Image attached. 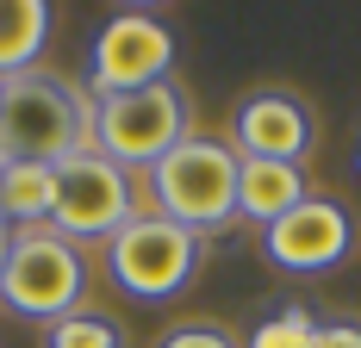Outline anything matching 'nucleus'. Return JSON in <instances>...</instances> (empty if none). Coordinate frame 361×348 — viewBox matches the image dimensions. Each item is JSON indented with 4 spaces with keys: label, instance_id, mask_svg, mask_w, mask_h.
<instances>
[{
    "label": "nucleus",
    "instance_id": "f257e3e1",
    "mask_svg": "<svg viewBox=\"0 0 361 348\" xmlns=\"http://www.w3.org/2000/svg\"><path fill=\"white\" fill-rule=\"evenodd\" d=\"M75 149H94V100L50 69H25L0 81V168L37 162L56 168Z\"/></svg>",
    "mask_w": 361,
    "mask_h": 348
},
{
    "label": "nucleus",
    "instance_id": "f03ea898",
    "mask_svg": "<svg viewBox=\"0 0 361 348\" xmlns=\"http://www.w3.org/2000/svg\"><path fill=\"white\" fill-rule=\"evenodd\" d=\"M237 162H243V156H237L231 143L187 131V137L149 168L156 211L175 218L180 230H193V237L224 230V224L237 218Z\"/></svg>",
    "mask_w": 361,
    "mask_h": 348
},
{
    "label": "nucleus",
    "instance_id": "7ed1b4c3",
    "mask_svg": "<svg viewBox=\"0 0 361 348\" xmlns=\"http://www.w3.org/2000/svg\"><path fill=\"white\" fill-rule=\"evenodd\" d=\"M81 292H87V261L69 237H56L50 224L44 230H13L6 268H0V305L6 311L56 323V317L81 311Z\"/></svg>",
    "mask_w": 361,
    "mask_h": 348
},
{
    "label": "nucleus",
    "instance_id": "20e7f679",
    "mask_svg": "<svg viewBox=\"0 0 361 348\" xmlns=\"http://www.w3.org/2000/svg\"><path fill=\"white\" fill-rule=\"evenodd\" d=\"M137 218V174L118 168L100 149H75L69 162H56V206H50V230L69 243H100L118 237Z\"/></svg>",
    "mask_w": 361,
    "mask_h": 348
},
{
    "label": "nucleus",
    "instance_id": "39448f33",
    "mask_svg": "<svg viewBox=\"0 0 361 348\" xmlns=\"http://www.w3.org/2000/svg\"><path fill=\"white\" fill-rule=\"evenodd\" d=\"M180 137H187V106L169 81L137 87V94H112L94 106V149L131 174H149Z\"/></svg>",
    "mask_w": 361,
    "mask_h": 348
},
{
    "label": "nucleus",
    "instance_id": "423d86ee",
    "mask_svg": "<svg viewBox=\"0 0 361 348\" xmlns=\"http://www.w3.org/2000/svg\"><path fill=\"white\" fill-rule=\"evenodd\" d=\"M193 261H200V237L193 230H180L175 218H162V211H149V218H131L106 249V268L112 280L131 292V299H169L187 286L193 274Z\"/></svg>",
    "mask_w": 361,
    "mask_h": 348
},
{
    "label": "nucleus",
    "instance_id": "0eeeda50",
    "mask_svg": "<svg viewBox=\"0 0 361 348\" xmlns=\"http://www.w3.org/2000/svg\"><path fill=\"white\" fill-rule=\"evenodd\" d=\"M175 69V37L162 19L149 13H112L100 37H94V63H87V81L94 94L112 100V94H137V87H156Z\"/></svg>",
    "mask_w": 361,
    "mask_h": 348
},
{
    "label": "nucleus",
    "instance_id": "6e6552de",
    "mask_svg": "<svg viewBox=\"0 0 361 348\" xmlns=\"http://www.w3.org/2000/svg\"><path fill=\"white\" fill-rule=\"evenodd\" d=\"M349 243H355V230H349V211L336 199H299L287 218L268 224V255L293 274H318L330 261H343Z\"/></svg>",
    "mask_w": 361,
    "mask_h": 348
},
{
    "label": "nucleus",
    "instance_id": "1a4fd4ad",
    "mask_svg": "<svg viewBox=\"0 0 361 348\" xmlns=\"http://www.w3.org/2000/svg\"><path fill=\"white\" fill-rule=\"evenodd\" d=\"M305 149H312V112L293 94H255L237 106V156L299 162Z\"/></svg>",
    "mask_w": 361,
    "mask_h": 348
},
{
    "label": "nucleus",
    "instance_id": "9d476101",
    "mask_svg": "<svg viewBox=\"0 0 361 348\" xmlns=\"http://www.w3.org/2000/svg\"><path fill=\"white\" fill-rule=\"evenodd\" d=\"M299 199H312L299 162H262V156H243V162H237V218L274 224V218H287Z\"/></svg>",
    "mask_w": 361,
    "mask_h": 348
},
{
    "label": "nucleus",
    "instance_id": "9b49d317",
    "mask_svg": "<svg viewBox=\"0 0 361 348\" xmlns=\"http://www.w3.org/2000/svg\"><path fill=\"white\" fill-rule=\"evenodd\" d=\"M56 206V168H37V162H6L0 168V218L13 230H44Z\"/></svg>",
    "mask_w": 361,
    "mask_h": 348
},
{
    "label": "nucleus",
    "instance_id": "f8f14e48",
    "mask_svg": "<svg viewBox=\"0 0 361 348\" xmlns=\"http://www.w3.org/2000/svg\"><path fill=\"white\" fill-rule=\"evenodd\" d=\"M44 32H50V6L44 0H0V81L37 69Z\"/></svg>",
    "mask_w": 361,
    "mask_h": 348
},
{
    "label": "nucleus",
    "instance_id": "ddd939ff",
    "mask_svg": "<svg viewBox=\"0 0 361 348\" xmlns=\"http://www.w3.org/2000/svg\"><path fill=\"white\" fill-rule=\"evenodd\" d=\"M50 348H118V323L100 311H69L50 323Z\"/></svg>",
    "mask_w": 361,
    "mask_h": 348
},
{
    "label": "nucleus",
    "instance_id": "4468645a",
    "mask_svg": "<svg viewBox=\"0 0 361 348\" xmlns=\"http://www.w3.org/2000/svg\"><path fill=\"white\" fill-rule=\"evenodd\" d=\"M312 336H318V323L305 311H274L268 323H255L250 348H312Z\"/></svg>",
    "mask_w": 361,
    "mask_h": 348
},
{
    "label": "nucleus",
    "instance_id": "2eb2a0df",
    "mask_svg": "<svg viewBox=\"0 0 361 348\" xmlns=\"http://www.w3.org/2000/svg\"><path fill=\"white\" fill-rule=\"evenodd\" d=\"M162 348H237V342L224 330H212V323H187V330H169Z\"/></svg>",
    "mask_w": 361,
    "mask_h": 348
},
{
    "label": "nucleus",
    "instance_id": "dca6fc26",
    "mask_svg": "<svg viewBox=\"0 0 361 348\" xmlns=\"http://www.w3.org/2000/svg\"><path fill=\"white\" fill-rule=\"evenodd\" d=\"M312 348H361V323H318Z\"/></svg>",
    "mask_w": 361,
    "mask_h": 348
},
{
    "label": "nucleus",
    "instance_id": "f3484780",
    "mask_svg": "<svg viewBox=\"0 0 361 348\" xmlns=\"http://www.w3.org/2000/svg\"><path fill=\"white\" fill-rule=\"evenodd\" d=\"M6 249H13V224L0 218V255H6Z\"/></svg>",
    "mask_w": 361,
    "mask_h": 348
},
{
    "label": "nucleus",
    "instance_id": "a211bd4d",
    "mask_svg": "<svg viewBox=\"0 0 361 348\" xmlns=\"http://www.w3.org/2000/svg\"><path fill=\"white\" fill-rule=\"evenodd\" d=\"M355 168H361V149H355Z\"/></svg>",
    "mask_w": 361,
    "mask_h": 348
}]
</instances>
